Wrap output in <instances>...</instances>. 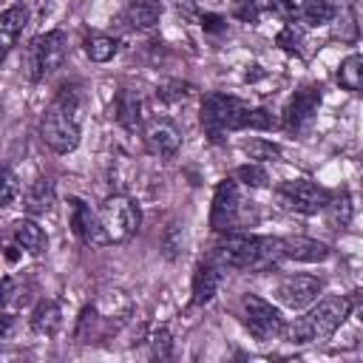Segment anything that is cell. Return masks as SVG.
Returning <instances> with one entry per match:
<instances>
[{"label": "cell", "instance_id": "cell-1", "mask_svg": "<svg viewBox=\"0 0 363 363\" xmlns=\"http://www.w3.org/2000/svg\"><path fill=\"white\" fill-rule=\"evenodd\" d=\"M210 261H216L224 272L241 269V272H267L284 261V238L272 235H250V233H227L221 241L207 252Z\"/></svg>", "mask_w": 363, "mask_h": 363}, {"label": "cell", "instance_id": "cell-2", "mask_svg": "<svg viewBox=\"0 0 363 363\" xmlns=\"http://www.w3.org/2000/svg\"><path fill=\"white\" fill-rule=\"evenodd\" d=\"M82 133V102L74 85H62L40 119V139L54 153H71Z\"/></svg>", "mask_w": 363, "mask_h": 363}, {"label": "cell", "instance_id": "cell-3", "mask_svg": "<svg viewBox=\"0 0 363 363\" xmlns=\"http://www.w3.org/2000/svg\"><path fill=\"white\" fill-rule=\"evenodd\" d=\"M349 315H352V298L349 295H329V298L318 301L306 315H301L298 320L286 323L284 340L295 343V346L329 340L343 326V320Z\"/></svg>", "mask_w": 363, "mask_h": 363}, {"label": "cell", "instance_id": "cell-4", "mask_svg": "<svg viewBox=\"0 0 363 363\" xmlns=\"http://www.w3.org/2000/svg\"><path fill=\"white\" fill-rule=\"evenodd\" d=\"M255 204L247 201V196L241 193V182L235 179H224L218 182L216 193H213V213H210V227L218 235L227 233H244L250 224H255Z\"/></svg>", "mask_w": 363, "mask_h": 363}, {"label": "cell", "instance_id": "cell-5", "mask_svg": "<svg viewBox=\"0 0 363 363\" xmlns=\"http://www.w3.org/2000/svg\"><path fill=\"white\" fill-rule=\"evenodd\" d=\"M250 113L252 108L233 94L213 91L201 99V128L210 136V142H221L227 133L247 130Z\"/></svg>", "mask_w": 363, "mask_h": 363}, {"label": "cell", "instance_id": "cell-6", "mask_svg": "<svg viewBox=\"0 0 363 363\" xmlns=\"http://www.w3.org/2000/svg\"><path fill=\"white\" fill-rule=\"evenodd\" d=\"M68 54V37L62 28H51L45 34H37L28 45H26V74L31 82L45 79L48 74H54Z\"/></svg>", "mask_w": 363, "mask_h": 363}, {"label": "cell", "instance_id": "cell-7", "mask_svg": "<svg viewBox=\"0 0 363 363\" xmlns=\"http://www.w3.org/2000/svg\"><path fill=\"white\" fill-rule=\"evenodd\" d=\"M99 221H102V230H105L108 244H125V241H130L139 233L142 210H139V204L130 196L113 193V196H108L102 201Z\"/></svg>", "mask_w": 363, "mask_h": 363}, {"label": "cell", "instance_id": "cell-8", "mask_svg": "<svg viewBox=\"0 0 363 363\" xmlns=\"http://www.w3.org/2000/svg\"><path fill=\"white\" fill-rule=\"evenodd\" d=\"M241 323L250 329V335L255 340L284 337V329H286L284 315L269 301H264L261 295H252V292L241 295Z\"/></svg>", "mask_w": 363, "mask_h": 363}, {"label": "cell", "instance_id": "cell-9", "mask_svg": "<svg viewBox=\"0 0 363 363\" xmlns=\"http://www.w3.org/2000/svg\"><path fill=\"white\" fill-rule=\"evenodd\" d=\"M332 193L326 187H320L312 179H289L278 187V201L292 210V213H303V216H315L323 213V207L329 204Z\"/></svg>", "mask_w": 363, "mask_h": 363}, {"label": "cell", "instance_id": "cell-10", "mask_svg": "<svg viewBox=\"0 0 363 363\" xmlns=\"http://www.w3.org/2000/svg\"><path fill=\"white\" fill-rule=\"evenodd\" d=\"M318 108H320V88L303 85V88H298V91L286 99L284 113H281V122H284V128H286L289 133L303 136V133L312 130L315 116H318Z\"/></svg>", "mask_w": 363, "mask_h": 363}, {"label": "cell", "instance_id": "cell-11", "mask_svg": "<svg viewBox=\"0 0 363 363\" xmlns=\"http://www.w3.org/2000/svg\"><path fill=\"white\" fill-rule=\"evenodd\" d=\"M142 142H145L147 153H153L159 159H170L182 147V130L167 116H150L142 125Z\"/></svg>", "mask_w": 363, "mask_h": 363}, {"label": "cell", "instance_id": "cell-12", "mask_svg": "<svg viewBox=\"0 0 363 363\" xmlns=\"http://www.w3.org/2000/svg\"><path fill=\"white\" fill-rule=\"evenodd\" d=\"M323 289V281L318 275H286L278 286H275V301L286 309H306L309 303L318 301Z\"/></svg>", "mask_w": 363, "mask_h": 363}, {"label": "cell", "instance_id": "cell-13", "mask_svg": "<svg viewBox=\"0 0 363 363\" xmlns=\"http://www.w3.org/2000/svg\"><path fill=\"white\" fill-rule=\"evenodd\" d=\"M68 224H71V233L82 244H88V247L108 244L102 221H99V210H91V204H85L82 199H68Z\"/></svg>", "mask_w": 363, "mask_h": 363}, {"label": "cell", "instance_id": "cell-14", "mask_svg": "<svg viewBox=\"0 0 363 363\" xmlns=\"http://www.w3.org/2000/svg\"><path fill=\"white\" fill-rule=\"evenodd\" d=\"M264 14L292 23L298 20V6L292 0H233V17L241 23H258Z\"/></svg>", "mask_w": 363, "mask_h": 363}, {"label": "cell", "instance_id": "cell-15", "mask_svg": "<svg viewBox=\"0 0 363 363\" xmlns=\"http://www.w3.org/2000/svg\"><path fill=\"white\" fill-rule=\"evenodd\" d=\"M113 119L128 130V133H136L142 130L145 125V99L136 88H119L116 96H113Z\"/></svg>", "mask_w": 363, "mask_h": 363}, {"label": "cell", "instance_id": "cell-16", "mask_svg": "<svg viewBox=\"0 0 363 363\" xmlns=\"http://www.w3.org/2000/svg\"><path fill=\"white\" fill-rule=\"evenodd\" d=\"M221 278H224V269L204 255V261H199V267L193 272V306L210 303L221 286Z\"/></svg>", "mask_w": 363, "mask_h": 363}, {"label": "cell", "instance_id": "cell-17", "mask_svg": "<svg viewBox=\"0 0 363 363\" xmlns=\"http://www.w3.org/2000/svg\"><path fill=\"white\" fill-rule=\"evenodd\" d=\"M329 247L318 238H306V235H289L284 238V258L289 261H301V264H320L329 258Z\"/></svg>", "mask_w": 363, "mask_h": 363}, {"label": "cell", "instance_id": "cell-18", "mask_svg": "<svg viewBox=\"0 0 363 363\" xmlns=\"http://www.w3.org/2000/svg\"><path fill=\"white\" fill-rule=\"evenodd\" d=\"M11 241H14L23 252H28V255H40V252H45V247H48V235H45V230L34 221V216L17 218V221L11 224Z\"/></svg>", "mask_w": 363, "mask_h": 363}, {"label": "cell", "instance_id": "cell-19", "mask_svg": "<svg viewBox=\"0 0 363 363\" xmlns=\"http://www.w3.org/2000/svg\"><path fill=\"white\" fill-rule=\"evenodd\" d=\"M57 204V187H54V179H37L26 193H23V210L28 216H45L51 213Z\"/></svg>", "mask_w": 363, "mask_h": 363}, {"label": "cell", "instance_id": "cell-20", "mask_svg": "<svg viewBox=\"0 0 363 363\" xmlns=\"http://www.w3.org/2000/svg\"><path fill=\"white\" fill-rule=\"evenodd\" d=\"M162 17V3L159 0H128L122 20L128 23V28L133 31H147L159 23Z\"/></svg>", "mask_w": 363, "mask_h": 363}, {"label": "cell", "instance_id": "cell-21", "mask_svg": "<svg viewBox=\"0 0 363 363\" xmlns=\"http://www.w3.org/2000/svg\"><path fill=\"white\" fill-rule=\"evenodd\" d=\"M26 26H28V9L23 3H14V6H9L0 14V45H3V57L14 48V43H17V37L23 34Z\"/></svg>", "mask_w": 363, "mask_h": 363}, {"label": "cell", "instance_id": "cell-22", "mask_svg": "<svg viewBox=\"0 0 363 363\" xmlns=\"http://www.w3.org/2000/svg\"><path fill=\"white\" fill-rule=\"evenodd\" d=\"M337 3L335 0H303L298 6V23L306 26V28H315V26H329L335 23L337 17Z\"/></svg>", "mask_w": 363, "mask_h": 363}, {"label": "cell", "instance_id": "cell-23", "mask_svg": "<svg viewBox=\"0 0 363 363\" xmlns=\"http://www.w3.org/2000/svg\"><path fill=\"white\" fill-rule=\"evenodd\" d=\"M31 329L37 332V335H45V337H51V335H57V329H60V323H62V312H60V306H57V301H51V298H43V301H37V306L31 309Z\"/></svg>", "mask_w": 363, "mask_h": 363}, {"label": "cell", "instance_id": "cell-24", "mask_svg": "<svg viewBox=\"0 0 363 363\" xmlns=\"http://www.w3.org/2000/svg\"><path fill=\"white\" fill-rule=\"evenodd\" d=\"M82 51H85V57H88L91 62H108V60L116 57V51H119V40L111 37V34H99V31H94V34H88V37L82 40Z\"/></svg>", "mask_w": 363, "mask_h": 363}, {"label": "cell", "instance_id": "cell-25", "mask_svg": "<svg viewBox=\"0 0 363 363\" xmlns=\"http://www.w3.org/2000/svg\"><path fill=\"white\" fill-rule=\"evenodd\" d=\"M337 85L349 94H363V54H349L337 65Z\"/></svg>", "mask_w": 363, "mask_h": 363}, {"label": "cell", "instance_id": "cell-26", "mask_svg": "<svg viewBox=\"0 0 363 363\" xmlns=\"http://www.w3.org/2000/svg\"><path fill=\"white\" fill-rule=\"evenodd\" d=\"M323 213H326V224H329L332 230H346L349 221H352V196H349L346 190L332 193V199H329V204L323 207Z\"/></svg>", "mask_w": 363, "mask_h": 363}, {"label": "cell", "instance_id": "cell-27", "mask_svg": "<svg viewBox=\"0 0 363 363\" xmlns=\"http://www.w3.org/2000/svg\"><path fill=\"white\" fill-rule=\"evenodd\" d=\"M233 179L241 182V187H250V190H258V187H267L269 184V173L264 164L258 162H247V164H238L233 170Z\"/></svg>", "mask_w": 363, "mask_h": 363}, {"label": "cell", "instance_id": "cell-28", "mask_svg": "<svg viewBox=\"0 0 363 363\" xmlns=\"http://www.w3.org/2000/svg\"><path fill=\"white\" fill-rule=\"evenodd\" d=\"M303 40H306V26H301L298 20L284 23V28L278 31L275 43L286 51V54H301L303 51Z\"/></svg>", "mask_w": 363, "mask_h": 363}, {"label": "cell", "instance_id": "cell-29", "mask_svg": "<svg viewBox=\"0 0 363 363\" xmlns=\"http://www.w3.org/2000/svg\"><path fill=\"white\" fill-rule=\"evenodd\" d=\"M241 150H244L250 159H255V162H275V159H281V145L267 142V139H258V136L241 142Z\"/></svg>", "mask_w": 363, "mask_h": 363}, {"label": "cell", "instance_id": "cell-30", "mask_svg": "<svg viewBox=\"0 0 363 363\" xmlns=\"http://www.w3.org/2000/svg\"><path fill=\"white\" fill-rule=\"evenodd\" d=\"M162 247H164V255H167V258H179V255L184 252V233H182V227L170 224L167 233H164Z\"/></svg>", "mask_w": 363, "mask_h": 363}, {"label": "cell", "instance_id": "cell-31", "mask_svg": "<svg viewBox=\"0 0 363 363\" xmlns=\"http://www.w3.org/2000/svg\"><path fill=\"white\" fill-rule=\"evenodd\" d=\"M150 354L153 357H170V332L164 326L153 329V335H150Z\"/></svg>", "mask_w": 363, "mask_h": 363}, {"label": "cell", "instance_id": "cell-32", "mask_svg": "<svg viewBox=\"0 0 363 363\" xmlns=\"http://www.w3.org/2000/svg\"><path fill=\"white\" fill-rule=\"evenodd\" d=\"M14 196H17V176L6 167L3 170V207H9L14 201Z\"/></svg>", "mask_w": 363, "mask_h": 363}, {"label": "cell", "instance_id": "cell-33", "mask_svg": "<svg viewBox=\"0 0 363 363\" xmlns=\"http://www.w3.org/2000/svg\"><path fill=\"white\" fill-rule=\"evenodd\" d=\"M201 26H204V31H224L227 28V23L221 17H216V14H204L201 17Z\"/></svg>", "mask_w": 363, "mask_h": 363}, {"label": "cell", "instance_id": "cell-34", "mask_svg": "<svg viewBox=\"0 0 363 363\" xmlns=\"http://www.w3.org/2000/svg\"><path fill=\"white\" fill-rule=\"evenodd\" d=\"M352 315L363 323V292H357V295L352 298Z\"/></svg>", "mask_w": 363, "mask_h": 363}, {"label": "cell", "instance_id": "cell-35", "mask_svg": "<svg viewBox=\"0 0 363 363\" xmlns=\"http://www.w3.org/2000/svg\"><path fill=\"white\" fill-rule=\"evenodd\" d=\"M360 34H363V23H360Z\"/></svg>", "mask_w": 363, "mask_h": 363}]
</instances>
